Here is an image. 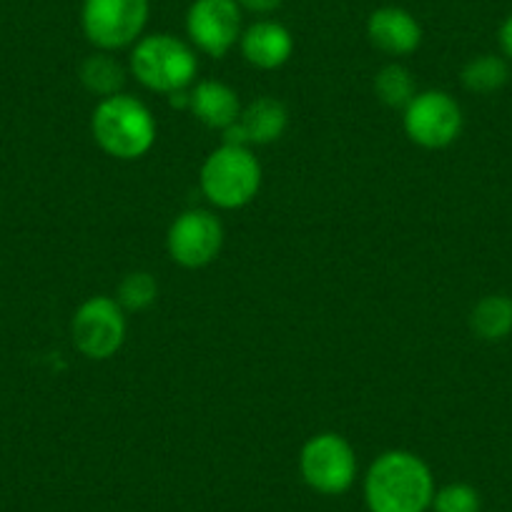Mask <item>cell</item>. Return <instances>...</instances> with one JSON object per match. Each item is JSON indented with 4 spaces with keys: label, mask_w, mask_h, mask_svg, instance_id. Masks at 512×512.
<instances>
[{
    "label": "cell",
    "mask_w": 512,
    "mask_h": 512,
    "mask_svg": "<svg viewBox=\"0 0 512 512\" xmlns=\"http://www.w3.org/2000/svg\"><path fill=\"white\" fill-rule=\"evenodd\" d=\"M432 497V472L415 452H384L369 465L364 477V500L369 512H427Z\"/></svg>",
    "instance_id": "obj_1"
},
{
    "label": "cell",
    "mask_w": 512,
    "mask_h": 512,
    "mask_svg": "<svg viewBox=\"0 0 512 512\" xmlns=\"http://www.w3.org/2000/svg\"><path fill=\"white\" fill-rule=\"evenodd\" d=\"M91 134L108 156L136 161L156 144V121L149 108L134 96L118 93L103 98L91 118Z\"/></svg>",
    "instance_id": "obj_2"
},
{
    "label": "cell",
    "mask_w": 512,
    "mask_h": 512,
    "mask_svg": "<svg viewBox=\"0 0 512 512\" xmlns=\"http://www.w3.org/2000/svg\"><path fill=\"white\" fill-rule=\"evenodd\" d=\"M131 71L149 91L174 93L186 91L194 83L199 61L189 43L169 33L144 36L131 51Z\"/></svg>",
    "instance_id": "obj_3"
},
{
    "label": "cell",
    "mask_w": 512,
    "mask_h": 512,
    "mask_svg": "<svg viewBox=\"0 0 512 512\" xmlns=\"http://www.w3.org/2000/svg\"><path fill=\"white\" fill-rule=\"evenodd\" d=\"M262 186V166L249 146L224 144L201 166V191L219 209H241Z\"/></svg>",
    "instance_id": "obj_4"
},
{
    "label": "cell",
    "mask_w": 512,
    "mask_h": 512,
    "mask_svg": "<svg viewBox=\"0 0 512 512\" xmlns=\"http://www.w3.org/2000/svg\"><path fill=\"white\" fill-rule=\"evenodd\" d=\"M149 0H83L81 26L98 51H121L144 38Z\"/></svg>",
    "instance_id": "obj_5"
},
{
    "label": "cell",
    "mask_w": 512,
    "mask_h": 512,
    "mask_svg": "<svg viewBox=\"0 0 512 512\" xmlns=\"http://www.w3.org/2000/svg\"><path fill=\"white\" fill-rule=\"evenodd\" d=\"M304 482L319 495H344L357 480V455L342 435H314L299 455Z\"/></svg>",
    "instance_id": "obj_6"
},
{
    "label": "cell",
    "mask_w": 512,
    "mask_h": 512,
    "mask_svg": "<svg viewBox=\"0 0 512 512\" xmlns=\"http://www.w3.org/2000/svg\"><path fill=\"white\" fill-rule=\"evenodd\" d=\"M71 337L83 357L111 359L126 342V312L116 299L91 297L73 314Z\"/></svg>",
    "instance_id": "obj_7"
},
{
    "label": "cell",
    "mask_w": 512,
    "mask_h": 512,
    "mask_svg": "<svg viewBox=\"0 0 512 512\" xmlns=\"http://www.w3.org/2000/svg\"><path fill=\"white\" fill-rule=\"evenodd\" d=\"M405 131L422 149H445L460 136L462 111L445 91H425L405 108Z\"/></svg>",
    "instance_id": "obj_8"
},
{
    "label": "cell",
    "mask_w": 512,
    "mask_h": 512,
    "mask_svg": "<svg viewBox=\"0 0 512 512\" xmlns=\"http://www.w3.org/2000/svg\"><path fill=\"white\" fill-rule=\"evenodd\" d=\"M186 33L201 53L224 58L241 41V8L236 0H194L186 13Z\"/></svg>",
    "instance_id": "obj_9"
},
{
    "label": "cell",
    "mask_w": 512,
    "mask_h": 512,
    "mask_svg": "<svg viewBox=\"0 0 512 512\" xmlns=\"http://www.w3.org/2000/svg\"><path fill=\"white\" fill-rule=\"evenodd\" d=\"M224 244V226L214 214L201 209L184 211L171 224L166 246L176 264L186 269H201L219 256Z\"/></svg>",
    "instance_id": "obj_10"
},
{
    "label": "cell",
    "mask_w": 512,
    "mask_h": 512,
    "mask_svg": "<svg viewBox=\"0 0 512 512\" xmlns=\"http://www.w3.org/2000/svg\"><path fill=\"white\" fill-rule=\"evenodd\" d=\"M289 113L282 101L262 96L241 111L239 121L224 131V144L231 146H269L287 131Z\"/></svg>",
    "instance_id": "obj_11"
},
{
    "label": "cell",
    "mask_w": 512,
    "mask_h": 512,
    "mask_svg": "<svg viewBox=\"0 0 512 512\" xmlns=\"http://www.w3.org/2000/svg\"><path fill=\"white\" fill-rule=\"evenodd\" d=\"M367 36L377 51L387 56H410L422 43V26L410 11L397 6H384L369 16Z\"/></svg>",
    "instance_id": "obj_12"
},
{
    "label": "cell",
    "mask_w": 512,
    "mask_h": 512,
    "mask_svg": "<svg viewBox=\"0 0 512 512\" xmlns=\"http://www.w3.org/2000/svg\"><path fill=\"white\" fill-rule=\"evenodd\" d=\"M241 56L246 63L262 71L282 68L294 53V38L282 23L277 21H256L254 26L241 33Z\"/></svg>",
    "instance_id": "obj_13"
},
{
    "label": "cell",
    "mask_w": 512,
    "mask_h": 512,
    "mask_svg": "<svg viewBox=\"0 0 512 512\" xmlns=\"http://www.w3.org/2000/svg\"><path fill=\"white\" fill-rule=\"evenodd\" d=\"M189 108L204 126L226 131L241 116V103L234 88L221 81H199L189 93Z\"/></svg>",
    "instance_id": "obj_14"
},
{
    "label": "cell",
    "mask_w": 512,
    "mask_h": 512,
    "mask_svg": "<svg viewBox=\"0 0 512 512\" xmlns=\"http://www.w3.org/2000/svg\"><path fill=\"white\" fill-rule=\"evenodd\" d=\"M81 83L88 93L103 98L118 96L126 83V68L108 51H98L81 63Z\"/></svg>",
    "instance_id": "obj_15"
},
{
    "label": "cell",
    "mask_w": 512,
    "mask_h": 512,
    "mask_svg": "<svg viewBox=\"0 0 512 512\" xmlns=\"http://www.w3.org/2000/svg\"><path fill=\"white\" fill-rule=\"evenodd\" d=\"M470 327L485 342H500L512 332V302L500 294L480 299L470 314Z\"/></svg>",
    "instance_id": "obj_16"
},
{
    "label": "cell",
    "mask_w": 512,
    "mask_h": 512,
    "mask_svg": "<svg viewBox=\"0 0 512 512\" xmlns=\"http://www.w3.org/2000/svg\"><path fill=\"white\" fill-rule=\"evenodd\" d=\"M374 93L384 106L407 108L417 96V83L405 66L390 63L374 76Z\"/></svg>",
    "instance_id": "obj_17"
},
{
    "label": "cell",
    "mask_w": 512,
    "mask_h": 512,
    "mask_svg": "<svg viewBox=\"0 0 512 512\" xmlns=\"http://www.w3.org/2000/svg\"><path fill=\"white\" fill-rule=\"evenodd\" d=\"M510 78L507 63L500 56H477L462 68V86L472 93H495Z\"/></svg>",
    "instance_id": "obj_18"
},
{
    "label": "cell",
    "mask_w": 512,
    "mask_h": 512,
    "mask_svg": "<svg viewBox=\"0 0 512 512\" xmlns=\"http://www.w3.org/2000/svg\"><path fill=\"white\" fill-rule=\"evenodd\" d=\"M156 299H159V284L149 272H131L118 284L116 302L121 304L123 312H146L154 307Z\"/></svg>",
    "instance_id": "obj_19"
},
{
    "label": "cell",
    "mask_w": 512,
    "mask_h": 512,
    "mask_svg": "<svg viewBox=\"0 0 512 512\" xmlns=\"http://www.w3.org/2000/svg\"><path fill=\"white\" fill-rule=\"evenodd\" d=\"M480 495L472 485L465 482H452V485L435 490L432 497V510L435 512H480Z\"/></svg>",
    "instance_id": "obj_20"
},
{
    "label": "cell",
    "mask_w": 512,
    "mask_h": 512,
    "mask_svg": "<svg viewBox=\"0 0 512 512\" xmlns=\"http://www.w3.org/2000/svg\"><path fill=\"white\" fill-rule=\"evenodd\" d=\"M236 3H239L241 11L256 13V16H269L277 8H282L284 0H236Z\"/></svg>",
    "instance_id": "obj_21"
},
{
    "label": "cell",
    "mask_w": 512,
    "mask_h": 512,
    "mask_svg": "<svg viewBox=\"0 0 512 512\" xmlns=\"http://www.w3.org/2000/svg\"><path fill=\"white\" fill-rule=\"evenodd\" d=\"M500 48L507 58L512 61V13L505 18V23L500 26Z\"/></svg>",
    "instance_id": "obj_22"
}]
</instances>
